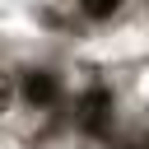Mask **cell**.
Wrapping results in <instances>:
<instances>
[{
    "label": "cell",
    "instance_id": "6da1fadb",
    "mask_svg": "<svg viewBox=\"0 0 149 149\" xmlns=\"http://www.w3.org/2000/svg\"><path fill=\"white\" fill-rule=\"evenodd\" d=\"M121 5H126V0H74V9H79L84 19H93V23H107L112 14H121Z\"/></svg>",
    "mask_w": 149,
    "mask_h": 149
}]
</instances>
